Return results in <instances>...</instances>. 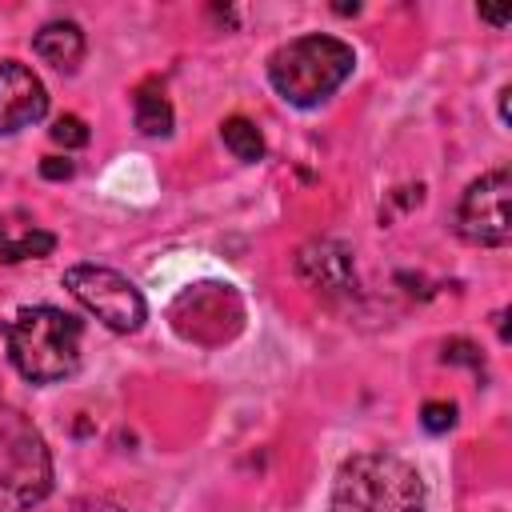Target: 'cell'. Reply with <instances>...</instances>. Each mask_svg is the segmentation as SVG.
<instances>
[{"instance_id": "18", "label": "cell", "mask_w": 512, "mask_h": 512, "mask_svg": "<svg viewBox=\"0 0 512 512\" xmlns=\"http://www.w3.org/2000/svg\"><path fill=\"white\" fill-rule=\"evenodd\" d=\"M72 512H124V508L112 504V500H80Z\"/></svg>"}, {"instance_id": "4", "label": "cell", "mask_w": 512, "mask_h": 512, "mask_svg": "<svg viewBox=\"0 0 512 512\" xmlns=\"http://www.w3.org/2000/svg\"><path fill=\"white\" fill-rule=\"evenodd\" d=\"M52 492V452L44 436L8 416L0 424V512H32Z\"/></svg>"}, {"instance_id": "10", "label": "cell", "mask_w": 512, "mask_h": 512, "mask_svg": "<svg viewBox=\"0 0 512 512\" xmlns=\"http://www.w3.org/2000/svg\"><path fill=\"white\" fill-rule=\"evenodd\" d=\"M56 248V236L40 228L28 212H0V260L20 264V260H44Z\"/></svg>"}, {"instance_id": "14", "label": "cell", "mask_w": 512, "mask_h": 512, "mask_svg": "<svg viewBox=\"0 0 512 512\" xmlns=\"http://www.w3.org/2000/svg\"><path fill=\"white\" fill-rule=\"evenodd\" d=\"M48 136H52L60 148H84V144H88V124H84L80 116L64 112V116H56V120H52Z\"/></svg>"}, {"instance_id": "11", "label": "cell", "mask_w": 512, "mask_h": 512, "mask_svg": "<svg viewBox=\"0 0 512 512\" xmlns=\"http://www.w3.org/2000/svg\"><path fill=\"white\" fill-rule=\"evenodd\" d=\"M32 48L56 72H76V64L84 60V32L76 20H52L32 36Z\"/></svg>"}, {"instance_id": "7", "label": "cell", "mask_w": 512, "mask_h": 512, "mask_svg": "<svg viewBox=\"0 0 512 512\" xmlns=\"http://www.w3.org/2000/svg\"><path fill=\"white\" fill-rule=\"evenodd\" d=\"M512 176L508 168H492L480 180H472L456 204V232L468 244L480 248H504L512 240V216H508Z\"/></svg>"}, {"instance_id": "3", "label": "cell", "mask_w": 512, "mask_h": 512, "mask_svg": "<svg viewBox=\"0 0 512 512\" xmlns=\"http://www.w3.org/2000/svg\"><path fill=\"white\" fill-rule=\"evenodd\" d=\"M352 68H356L352 44H344L340 36H328V32L296 36L268 56L272 88L280 92V100H288L296 108H316L320 100H328L352 76Z\"/></svg>"}, {"instance_id": "19", "label": "cell", "mask_w": 512, "mask_h": 512, "mask_svg": "<svg viewBox=\"0 0 512 512\" xmlns=\"http://www.w3.org/2000/svg\"><path fill=\"white\" fill-rule=\"evenodd\" d=\"M480 20H488V24L504 28V24H508V12H492V8H480Z\"/></svg>"}, {"instance_id": "2", "label": "cell", "mask_w": 512, "mask_h": 512, "mask_svg": "<svg viewBox=\"0 0 512 512\" xmlns=\"http://www.w3.org/2000/svg\"><path fill=\"white\" fill-rule=\"evenodd\" d=\"M420 472L392 452H356L340 464L328 512H424Z\"/></svg>"}, {"instance_id": "13", "label": "cell", "mask_w": 512, "mask_h": 512, "mask_svg": "<svg viewBox=\"0 0 512 512\" xmlns=\"http://www.w3.org/2000/svg\"><path fill=\"white\" fill-rule=\"evenodd\" d=\"M220 140H224V148H228L236 160H244V164H256V160L264 156V136H260V128H256L248 116H228V120L220 124Z\"/></svg>"}, {"instance_id": "9", "label": "cell", "mask_w": 512, "mask_h": 512, "mask_svg": "<svg viewBox=\"0 0 512 512\" xmlns=\"http://www.w3.org/2000/svg\"><path fill=\"white\" fill-rule=\"evenodd\" d=\"M296 272L320 296H352L356 292V264L348 244L340 240H312L296 252Z\"/></svg>"}, {"instance_id": "15", "label": "cell", "mask_w": 512, "mask_h": 512, "mask_svg": "<svg viewBox=\"0 0 512 512\" xmlns=\"http://www.w3.org/2000/svg\"><path fill=\"white\" fill-rule=\"evenodd\" d=\"M420 424L428 428V432H448L452 424H456V404L452 400H428L424 408H420Z\"/></svg>"}, {"instance_id": "17", "label": "cell", "mask_w": 512, "mask_h": 512, "mask_svg": "<svg viewBox=\"0 0 512 512\" xmlns=\"http://www.w3.org/2000/svg\"><path fill=\"white\" fill-rule=\"evenodd\" d=\"M72 172H76V164H72L68 156H44V160H40V176H44V180H68Z\"/></svg>"}, {"instance_id": "6", "label": "cell", "mask_w": 512, "mask_h": 512, "mask_svg": "<svg viewBox=\"0 0 512 512\" xmlns=\"http://www.w3.org/2000/svg\"><path fill=\"white\" fill-rule=\"evenodd\" d=\"M64 288L80 300L84 312H92L112 332H136L148 320V304L140 288L104 264H72L64 272Z\"/></svg>"}, {"instance_id": "1", "label": "cell", "mask_w": 512, "mask_h": 512, "mask_svg": "<svg viewBox=\"0 0 512 512\" xmlns=\"http://www.w3.org/2000/svg\"><path fill=\"white\" fill-rule=\"evenodd\" d=\"M4 344L12 368L32 384L68 380L80 368V320L52 304L16 308L4 320Z\"/></svg>"}, {"instance_id": "20", "label": "cell", "mask_w": 512, "mask_h": 512, "mask_svg": "<svg viewBox=\"0 0 512 512\" xmlns=\"http://www.w3.org/2000/svg\"><path fill=\"white\" fill-rule=\"evenodd\" d=\"M500 120H504V124H508V84H504V88H500Z\"/></svg>"}, {"instance_id": "16", "label": "cell", "mask_w": 512, "mask_h": 512, "mask_svg": "<svg viewBox=\"0 0 512 512\" xmlns=\"http://www.w3.org/2000/svg\"><path fill=\"white\" fill-rule=\"evenodd\" d=\"M444 360L448 364H468V368H480V352L472 340H448L444 344Z\"/></svg>"}, {"instance_id": "8", "label": "cell", "mask_w": 512, "mask_h": 512, "mask_svg": "<svg viewBox=\"0 0 512 512\" xmlns=\"http://www.w3.org/2000/svg\"><path fill=\"white\" fill-rule=\"evenodd\" d=\"M48 112V92L40 76L20 60H0V136L36 124Z\"/></svg>"}, {"instance_id": "12", "label": "cell", "mask_w": 512, "mask_h": 512, "mask_svg": "<svg viewBox=\"0 0 512 512\" xmlns=\"http://www.w3.org/2000/svg\"><path fill=\"white\" fill-rule=\"evenodd\" d=\"M132 116H136V128L144 136H168L172 132V104L164 96L160 84H140L136 96H132Z\"/></svg>"}, {"instance_id": "5", "label": "cell", "mask_w": 512, "mask_h": 512, "mask_svg": "<svg viewBox=\"0 0 512 512\" xmlns=\"http://www.w3.org/2000/svg\"><path fill=\"white\" fill-rule=\"evenodd\" d=\"M168 320L176 336L216 348V344H228L244 328V296L224 280H200V284H188L172 300Z\"/></svg>"}]
</instances>
